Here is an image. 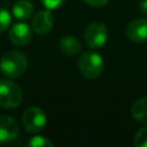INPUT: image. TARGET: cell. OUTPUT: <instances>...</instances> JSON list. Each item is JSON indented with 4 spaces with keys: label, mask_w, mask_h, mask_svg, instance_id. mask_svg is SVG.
<instances>
[{
    "label": "cell",
    "mask_w": 147,
    "mask_h": 147,
    "mask_svg": "<svg viewBox=\"0 0 147 147\" xmlns=\"http://www.w3.org/2000/svg\"><path fill=\"white\" fill-rule=\"evenodd\" d=\"M28 68V59L24 53L18 51H9L5 53L0 60V69L8 78L21 77Z\"/></svg>",
    "instance_id": "1"
},
{
    "label": "cell",
    "mask_w": 147,
    "mask_h": 147,
    "mask_svg": "<svg viewBox=\"0 0 147 147\" xmlns=\"http://www.w3.org/2000/svg\"><path fill=\"white\" fill-rule=\"evenodd\" d=\"M103 59L95 52H85L78 60L79 72L88 79L99 77L103 71Z\"/></svg>",
    "instance_id": "2"
},
{
    "label": "cell",
    "mask_w": 147,
    "mask_h": 147,
    "mask_svg": "<svg viewBox=\"0 0 147 147\" xmlns=\"http://www.w3.org/2000/svg\"><path fill=\"white\" fill-rule=\"evenodd\" d=\"M23 93L21 87L11 80H0V107L11 109L22 102Z\"/></svg>",
    "instance_id": "3"
},
{
    "label": "cell",
    "mask_w": 147,
    "mask_h": 147,
    "mask_svg": "<svg viewBox=\"0 0 147 147\" xmlns=\"http://www.w3.org/2000/svg\"><path fill=\"white\" fill-rule=\"evenodd\" d=\"M108 40V29L101 22L88 24L84 31V41L87 47L96 49L102 47Z\"/></svg>",
    "instance_id": "4"
},
{
    "label": "cell",
    "mask_w": 147,
    "mask_h": 147,
    "mask_svg": "<svg viewBox=\"0 0 147 147\" xmlns=\"http://www.w3.org/2000/svg\"><path fill=\"white\" fill-rule=\"evenodd\" d=\"M22 123L25 130L30 133L42 131L47 124V116L39 107H30L22 115Z\"/></svg>",
    "instance_id": "5"
},
{
    "label": "cell",
    "mask_w": 147,
    "mask_h": 147,
    "mask_svg": "<svg viewBox=\"0 0 147 147\" xmlns=\"http://www.w3.org/2000/svg\"><path fill=\"white\" fill-rule=\"evenodd\" d=\"M126 37L133 42L147 41V18H136L131 21L125 30Z\"/></svg>",
    "instance_id": "6"
},
{
    "label": "cell",
    "mask_w": 147,
    "mask_h": 147,
    "mask_svg": "<svg viewBox=\"0 0 147 147\" xmlns=\"http://www.w3.org/2000/svg\"><path fill=\"white\" fill-rule=\"evenodd\" d=\"M20 132L17 121L8 115H0V142H10Z\"/></svg>",
    "instance_id": "7"
},
{
    "label": "cell",
    "mask_w": 147,
    "mask_h": 147,
    "mask_svg": "<svg viewBox=\"0 0 147 147\" xmlns=\"http://www.w3.org/2000/svg\"><path fill=\"white\" fill-rule=\"evenodd\" d=\"M9 39L13 45L23 47L28 45L32 39V31L25 23H16L9 30Z\"/></svg>",
    "instance_id": "8"
},
{
    "label": "cell",
    "mask_w": 147,
    "mask_h": 147,
    "mask_svg": "<svg viewBox=\"0 0 147 147\" xmlns=\"http://www.w3.org/2000/svg\"><path fill=\"white\" fill-rule=\"evenodd\" d=\"M54 25V17L49 10H40L32 18V30L38 34L48 33Z\"/></svg>",
    "instance_id": "9"
},
{
    "label": "cell",
    "mask_w": 147,
    "mask_h": 147,
    "mask_svg": "<svg viewBox=\"0 0 147 147\" xmlns=\"http://www.w3.org/2000/svg\"><path fill=\"white\" fill-rule=\"evenodd\" d=\"M59 47L61 49V52L68 56H74V55H77L80 49H82V45H80V41L74 37V36H63L60 41H59Z\"/></svg>",
    "instance_id": "10"
},
{
    "label": "cell",
    "mask_w": 147,
    "mask_h": 147,
    "mask_svg": "<svg viewBox=\"0 0 147 147\" xmlns=\"http://www.w3.org/2000/svg\"><path fill=\"white\" fill-rule=\"evenodd\" d=\"M33 13V5L28 0H17L13 6V15L20 21H26Z\"/></svg>",
    "instance_id": "11"
},
{
    "label": "cell",
    "mask_w": 147,
    "mask_h": 147,
    "mask_svg": "<svg viewBox=\"0 0 147 147\" xmlns=\"http://www.w3.org/2000/svg\"><path fill=\"white\" fill-rule=\"evenodd\" d=\"M131 114L133 118L142 124H147V96L139 98L131 107Z\"/></svg>",
    "instance_id": "12"
},
{
    "label": "cell",
    "mask_w": 147,
    "mask_h": 147,
    "mask_svg": "<svg viewBox=\"0 0 147 147\" xmlns=\"http://www.w3.org/2000/svg\"><path fill=\"white\" fill-rule=\"evenodd\" d=\"M28 145L31 146V147H52L54 144L46 137L34 136L29 140Z\"/></svg>",
    "instance_id": "13"
},
{
    "label": "cell",
    "mask_w": 147,
    "mask_h": 147,
    "mask_svg": "<svg viewBox=\"0 0 147 147\" xmlns=\"http://www.w3.org/2000/svg\"><path fill=\"white\" fill-rule=\"evenodd\" d=\"M133 145L136 147H147V127H141L137 131L133 138Z\"/></svg>",
    "instance_id": "14"
},
{
    "label": "cell",
    "mask_w": 147,
    "mask_h": 147,
    "mask_svg": "<svg viewBox=\"0 0 147 147\" xmlns=\"http://www.w3.org/2000/svg\"><path fill=\"white\" fill-rule=\"evenodd\" d=\"M10 23H11L10 14L6 9L0 7V33L3 32L5 30H7L10 25Z\"/></svg>",
    "instance_id": "15"
},
{
    "label": "cell",
    "mask_w": 147,
    "mask_h": 147,
    "mask_svg": "<svg viewBox=\"0 0 147 147\" xmlns=\"http://www.w3.org/2000/svg\"><path fill=\"white\" fill-rule=\"evenodd\" d=\"M40 2L44 5L46 9L54 10V9H59L64 3V0H40Z\"/></svg>",
    "instance_id": "16"
},
{
    "label": "cell",
    "mask_w": 147,
    "mask_h": 147,
    "mask_svg": "<svg viewBox=\"0 0 147 147\" xmlns=\"http://www.w3.org/2000/svg\"><path fill=\"white\" fill-rule=\"evenodd\" d=\"M83 1H85L87 5L93 6V7H102L107 5L109 0H83Z\"/></svg>",
    "instance_id": "17"
},
{
    "label": "cell",
    "mask_w": 147,
    "mask_h": 147,
    "mask_svg": "<svg viewBox=\"0 0 147 147\" xmlns=\"http://www.w3.org/2000/svg\"><path fill=\"white\" fill-rule=\"evenodd\" d=\"M138 6H139L140 11H141L144 15L147 16V0H140V2H139Z\"/></svg>",
    "instance_id": "18"
}]
</instances>
